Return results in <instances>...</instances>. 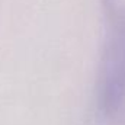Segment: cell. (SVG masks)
Returning <instances> with one entry per match:
<instances>
[{
	"mask_svg": "<svg viewBox=\"0 0 125 125\" xmlns=\"http://www.w3.org/2000/svg\"><path fill=\"white\" fill-rule=\"evenodd\" d=\"M125 102V26H114L99 62L96 103L105 118L115 116Z\"/></svg>",
	"mask_w": 125,
	"mask_h": 125,
	"instance_id": "obj_1",
	"label": "cell"
},
{
	"mask_svg": "<svg viewBox=\"0 0 125 125\" xmlns=\"http://www.w3.org/2000/svg\"><path fill=\"white\" fill-rule=\"evenodd\" d=\"M106 1H108V3H111V1H112V0H106Z\"/></svg>",
	"mask_w": 125,
	"mask_h": 125,
	"instance_id": "obj_2",
	"label": "cell"
}]
</instances>
